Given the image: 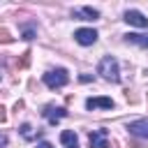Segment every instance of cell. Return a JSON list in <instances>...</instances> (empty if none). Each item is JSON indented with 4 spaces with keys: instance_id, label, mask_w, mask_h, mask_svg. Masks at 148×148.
Instances as JSON below:
<instances>
[{
    "instance_id": "2",
    "label": "cell",
    "mask_w": 148,
    "mask_h": 148,
    "mask_svg": "<svg viewBox=\"0 0 148 148\" xmlns=\"http://www.w3.org/2000/svg\"><path fill=\"white\" fill-rule=\"evenodd\" d=\"M42 81L51 88V90H56V88H62V86H67V81H69V74H67V69H62V67H58V69H49L44 76H42Z\"/></svg>"
},
{
    "instance_id": "13",
    "label": "cell",
    "mask_w": 148,
    "mask_h": 148,
    "mask_svg": "<svg viewBox=\"0 0 148 148\" xmlns=\"http://www.w3.org/2000/svg\"><path fill=\"white\" fill-rule=\"evenodd\" d=\"M21 136H23L25 141H30V139H35V134H32V127H30L28 123H23V125H21Z\"/></svg>"
},
{
    "instance_id": "15",
    "label": "cell",
    "mask_w": 148,
    "mask_h": 148,
    "mask_svg": "<svg viewBox=\"0 0 148 148\" xmlns=\"http://www.w3.org/2000/svg\"><path fill=\"white\" fill-rule=\"evenodd\" d=\"M37 148H53V143H51V141H39Z\"/></svg>"
},
{
    "instance_id": "4",
    "label": "cell",
    "mask_w": 148,
    "mask_h": 148,
    "mask_svg": "<svg viewBox=\"0 0 148 148\" xmlns=\"http://www.w3.org/2000/svg\"><path fill=\"white\" fill-rule=\"evenodd\" d=\"M88 143H90V148H111L109 146V130H104V127L92 130L88 134Z\"/></svg>"
},
{
    "instance_id": "7",
    "label": "cell",
    "mask_w": 148,
    "mask_h": 148,
    "mask_svg": "<svg viewBox=\"0 0 148 148\" xmlns=\"http://www.w3.org/2000/svg\"><path fill=\"white\" fill-rule=\"evenodd\" d=\"M127 132L134 134V136H139V139H148V118L127 123Z\"/></svg>"
},
{
    "instance_id": "5",
    "label": "cell",
    "mask_w": 148,
    "mask_h": 148,
    "mask_svg": "<svg viewBox=\"0 0 148 148\" xmlns=\"http://www.w3.org/2000/svg\"><path fill=\"white\" fill-rule=\"evenodd\" d=\"M97 30H92V28H79L76 32H74V39L81 44V46H92L95 42H97Z\"/></svg>"
},
{
    "instance_id": "10",
    "label": "cell",
    "mask_w": 148,
    "mask_h": 148,
    "mask_svg": "<svg viewBox=\"0 0 148 148\" xmlns=\"http://www.w3.org/2000/svg\"><path fill=\"white\" fill-rule=\"evenodd\" d=\"M60 143H62V148H79V139L72 130L60 132Z\"/></svg>"
},
{
    "instance_id": "9",
    "label": "cell",
    "mask_w": 148,
    "mask_h": 148,
    "mask_svg": "<svg viewBox=\"0 0 148 148\" xmlns=\"http://www.w3.org/2000/svg\"><path fill=\"white\" fill-rule=\"evenodd\" d=\"M72 16L81 18V21H95V18H99V12L92 7H76V9H72Z\"/></svg>"
},
{
    "instance_id": "11",
    "label": "cell",
    "mask_w": 148,
    "mask_h": 148,
    "mask_svg": "<svg viewBox=\"0 0 148 148\" xmlns=\"http://www.w3.org/2000/svg\"><path fill=\"white\" fill-rule=\"evenodd\" d=\"M125 42H127V44H136V46H141V49H148V35L127 32V35H125Z\"/></svg>"
},
{
    "instance_id": "6",
    "label": "cell",
    "mask_w": 148,
    "mask_h": 148,
    "mask_svg": "<svg viewBox=\"0 0 148 148\" xmlns=\"http://www.w3.org/2000/svg\"><path fill=\"white\" fill-rule=\"evenodd\" d=\"M123 21L130 23V25H134V28H148V16L141 14L139 9H127L125 16H123Z\"/></svg>"
},
{
    "instance_id": "16",
    "label": "cell",
    "mask_w": 148,
    "mask_h": 148,
    "mask_svg": "<svg viewBox=\"0 0 148 148\" xmlns=\"http://www.w3.org/2000/svg\"><path fill=\"white\" fill-rule=\"evenodd\" d=\"M7 120V113H5V106H0V123Z\"/></svg>"
},
{
    "instance_id": "14",
    "label": "cell",
    "mask_w": 148,
    "mask_h": 148,
    "mask_svg": "<svg viewBox=\"0 0 148 148\" xmlns=\"http://www.w3.org/2000/svg\"><path fill=\"white\" fill-rule=\"evenodd\" d=\"M0 42H2V44H12V42H14V37L9 35L7 28H0Z\"/></svg>"
},
{
    "instance_id": "8",
    "label": "cell",
    "mask_w": 148,
    "mask_h": 148,
    "mask_svg": "<svg viewBox=\"0 0 148 148\" xmlns=\"http://www.w3.org/2000/svg\"><path fill=\"white\" fill-rule=\"evenodd\" d=\"M86 109H113V99L111 97H88L86 99Z\"/></svg>"
},
{
    "instance_id": "17",
    "label": "cell",
    "mask_w": 148,
    "mask_h": 148,
    "mask_svg": "<svg viewBox=\"0 0 148 148\" xmlns=\"http://www.w3.org/2000/svg\"><path fill=\"white\" fill-rule=\"evenodd\" d=\"M7 146V134H0V148Z\"/></svg>"
},
{
    "instance_id": "12",
    "label": "cell",
    "mask_w": 148,
    "mask_h": 148,
    "mask_svg": "<svg viewBox=\"0 0 148 148\" xmlns=\"http://www.w3.org/2000/svg\"><path fill=\"white\" fill-rule=\"evenodd\" d=\"M21 30H23V39H32V37L37 35V28H35L32 23H25Z\"/></svg>"
},
{
    "instance_id": "3",
    "label": "cell",
    "mask_w": 148,
    "mask_h": 148,
    "mask_svg": "<svg viewBox=\"0 0 148 148\" xmlns=\"http://www.w3.org/2000/svg\"><path fill=\"white\" fill-rule=\"evenodd\" d=\"M42 116L46 118L49 125H56V123H60V120L67 116V109H65V106H56V104H46V106L42 109Z\"/></svg>"
},
{
    "instance_id": "18",
    "label": "cell",
    "mask_w": 148,
    "mask_h": 148,
    "mask_svg": "<svg viewBox=\"0 0 148 148\" xmlns=\"http://www.w3.org/2000/svg\"><path fill=\"white\" fill-rule=\"evenodd\" d=\"M18 109H23V99H18V102L14 104V111H18Z\"/></svg>"
},
{
    "instance_id": "1",
    "label": "cell",
    "mask_w": 148,
    "mask_h": 148,
    "mask_svg": "<svg viewBox=\"0 0 148 148\" xmlns=\"http://www.w3.org/2000/svg\"><path fill=\"white\" fill-rule=\"evenodd\" d=\"M97 74L104 79V81H111V83H118L120 81V67H118V60L113 56H104L97 65Z\"/></svg>"
}]
</instances>
